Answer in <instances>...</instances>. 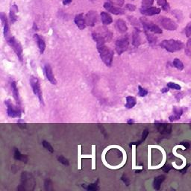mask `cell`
<instances>
[{"mask_svg": "<svg viewBox=\"0 0 191 191\" xmlns=\"http://www.w3.org/2000/svg\"><path fill=\"white\" fill-rule=\"evenodd\" d=\"M129 21L132 23V24L133 25H136V26H138V24H137V20L135 19V17H129Z\"/></svg>", "mask_w": 191, "mask_h": 191, "instance_id": "cell-41", "label": "cell"}, {"mask_svg": "<svg viewBox=\"0 0 191 191\" xmlns=\"http://www.w3.org/2000/svg\"><path fill=\"white\" fill-rule=\"evenodd\" d=\"M101 19H102V24L105 25V26H108V25L111 24L113 23L112 17L107 12H102L101 13Z\"/></svg>", "mask_w": 191, "mask_h": 191, "instance_id": "cell-21", "label": "cell"}, {"mask_svg": "<svg viewBox=\"0 0 191 191\" xmlns=\"http://www.w3.org/2000/svg\"><path fill=\"white\" fill-rule=\"evenodd\" d=\"M164 179H165V176H158L154 178V181H153V187H154V189H155L156 190H160L161 185Z\"/></svg>", "mask_w": 191, "mask_h": 191, "instance_id": "cell-23", "label": "cell"}, {"mask_svg": "<svg viewBox=\"0 0 191 191\" xmlns=\"http://www.w3.org/2000/svg\"><path fill=\"white\" fill-rule=\"evenodd\" d=\"M185 34L187 37H191V23H189L185 28Z\"/></svg>", "mask_w": 191, "mask_h": 191, "instance_id": "cell-37", "label": "cell"}, {"mask_svg": "<svg viewBox=\"0 0 191 191\" xmlns=\"http://www.w3.org/2000/svg\"><path fill=\"white\" fill-rule=\"evenodd\" d=\"M97 20L98 15L95 11H90L85 16V22H86V25L88 26H91V27L94 26Z\"/></svg>", "mask_w": 191, "mask_h": 191, "instance_id": "cell-10", "label": "cell"}, {"mask_svg": "<svg viewBox=\"0 0 191 191\" xmlns=\"http://www.w3.org/2000/svg\"><path fill=\"white\" fill-rule=\"evenodd\" d=\"M167 87H169L170 89L176 90V91H180V90L181 89V88L180 85H178L176 83H173V82H169V83L167 84Z\"/></svg>", "mask_w": 191, "mask_h": 191, "instance_id": "cell-33", "label": "cell"}, {"mask_svg": "<svg viewBox=\"0 0 191 191\" xmlns=\"http://www.w3.org/2000/svg\"><path fill=\"white\" fill-rule=\"evenodd\" d=\"M157 3L160 6H161L163 10L164 11H168L170 9V6H169L168 2H167V0H157Z\"/></svg>", "mask_w": 191, "mask_h": 191, "instance_id": "cell-29", "label": "cell"}, {"mask_svg": "<svg viewBox=\"0 0 191 191\" xmlns=\"http://www.w3.org/2000/svg\"><path fill=\"white\" fill-rule=\"evenodd\" d=\"M148 91L145 88H142L141 86H138V95L140 96V97H144L148 94Z\"/></svg>", "mask_w": 191, "mask_h": 191, "instance_id": "cell-31", "label": "cell"}, {"mask_svg": "<svg viewBox=\"0 0 191 191\" xmlns=\"http://www.w3.org/2000/svg\"><path fill=\"white\" fill-rule=\"evenodd\" d=\"M161 12V9L155 7H149V8H140V13L144 16H154L156 14H159Z\"/></svg>", "mask_w": 191, "mask_h": 191, "instance_id": "cell-14", "label": "cell"}, {"mask_svg": "<svg viewBox=\"0 0 191 191\" xmlns=\"http://www.w3.org/2000/svg\"><path fill=\"white\" fill-rule=\"evenodd\" d=\"M126 9H128L130 11H135L136 10V6L135 5H132V4H127L126 5Z\"/></svg>", "mask_w": 191, "mask_h": 191, "instance_id": "cell-38", "label": "cell"}, {"mask_svg": "<svg viewBox=\"0 0 191 191\" xmlns=\"http://www.w3.org/2000/svg\"><path fill=\"white\" fill-rule=\"evenodd\" d=\"M96 47H97V50L99 53V56H100L101 59L103 61L104 64L107 67H110L112 65V62H113V50L105 46V43L96 44Z\"/></svg>", "mask_w": 191, "mask_h": 191, "instance_id": "cell-1", "label": "cell"}, {"mask_svg": "<svg viewBox=\"0 0 191 191\" xmlns=\"http://www.w3.org/2000/svg\"><path fill=\"white\" fill-rule=\"evenodd\" d=\"M159 23L164 29L168 30V31H175L178 28V25L168 17H161L159 18Z\"/></svg>", "mask_w": 191, "mask_h": 191, "instance_id": "cell-8", "label": "cell"}, {"mask_svg": "<svg viewBox=\"0 0 191 191\" xmlns=\"http://www.w3.org/2000/svg\"><path fill=\"white\" fill-rule=\"evenodd\" d=\"M160 46L170 53H175V52L180 51L184 48V43L181 40H173V39L164 40L161 43Z\"/></svg>", "mask_w": 191, "mask_h": 191, "instance_id": "cell-2", "label": "cell"}, {"mask_svg": "<svg viewBox=\"0 0 191 191\" xmlns=\"http://www.w3.org/2000/svg\"><path fill=\"white\" fill-rule=\"evenodd\" d=\"M43 71H44V74H45L46 78H47L49 81L53 85H56L57 84V81L55 78V75L53 72V69H52L51 66L49 64H46L44 65L43 67Z\"/></svg>", "mask_w": 191, "mask_h": 191, "instance_id": "cell-11", "label": "cell"}, {"mask_svg": "<svg viewBox=\"0 0 191 191\" xmlns=\"http://www.w3.org/2000/svg\"><path fill=\"white\" fill-rule=\"evenodd\" d=\"M18 12V8L16 5H14L11 6L10 10V20L11 24H14L16 21L17 20V13Z\"/></svg>", "mask_w": 191, "mask_h": 191, "instance_id": "cell-22", "label": "cell"}, {"mask_svg": "<svg viewBox=\"0 0 191 191\" xmlns=\"http://www.w3.org/2000/svg\"><path fill=\"white\" fill-rule=\"evenodd\" d=\"M0 18H1V21H2V27H3V34H4V37L5 38H7L9 36H11L10 32V27H9V24H8V20L7 17L3 12H2L1 14H0Z\"/></svg>", "mask_w": 191, "mask_h": 191, "instance_id": "cell-12", "label": "cell"}, {"mask_svg": "<svg viewBox=\"0 0 191 191\" xmlns=\"http://www.w3.org/2000/svg\"><path fill=\"white\" fill-rule=\"evenodd\" d=\"M104 8L110 13L114 14V15H123L124 14V11L122 8L118 7H115L111 3L105 2L104 4Z\"/></svg>", "mask_w": 191, "mask_h": 191, "instance_id": "cell-13", "label": "cell"}, {"mask_svg": "<svg viewBox=\"0 0 191 191\" xmlns=\"http://www.w3.org/2000/svg\"><path fill=\"white\" fill-rule=\"evenodd\" d=\"M42 144H43V147L45 148L46 149H47L49 151H50L51 153L54 152V149H53V146H51V144H50L48 141H46V140H43V141L42 142Z\"/></svg>", "mask_w": 191, "mask_h": 191, "instance_id": "cell-30", "label": "cell"}, {"mask_svg": "<svg viewBox=\"0 0 191 191\" xmlns=\"http://www.w3.org/2000/svg\"><path fill=\"white\" fill-rule=\"evenodd\" d=\"M58 161L60 163H61L65 166H68L69 164L68 159H67L65 157H64V156H59V157L58 158Z\"/></svg>", "mask_w": 191, "mask_h": 191, "instance_id": "cell-35", "label": "cell"}, {"mask_svg": "<svg viewBox=\"0 0 191 191\" xmlns=\"http://www.w3.org/2000/svg\"><path fill=\"white\" fill-rule=\"evenodd\" d=\"M6 41H7L8 44L12 48V49L14 50V52L15 53V54L17 55V58L20 60V61L23 62V46L20 44V43L19 42L14 36H9L8 37L5 38Z\"/></svg>", "mask_w": 191, "mask_h": 191, "instance_id": "cell-3", "label": "cell"}, {"mask_svg": "<svg viewBox=\"0 0 191 191\" xmlns=\"http://www.w3.org/2000/svg\"><path fill=\"white\" fill-rule=\"evenodd\" d=\"M154 0H143L142 1V8H149L152 5Z\"/></svg>", "mask_w": 191, "mask_h": 191, "instance_id": "cell-32", "label": "cell"}, {"mask_svg": "<svg viewBox=\"0 0 191 191\" xmlns=\"http://www.w3.org/2000/svg\"><path fill=\"white\" fill-rule=\"evenodd\" d=\"M190 129H191V126H190Z\"/></svg>", "mask_w": 191, "mask_h": 191, "instance_id": "cell-48", "label": "cell"}, {"mask_svg": "<svg viewBox=\"0 0 191 191\" xmlns=\"http://www.w3.org/2000/svg\"><path fill=\"white\" fill-rule=\"evenodd\" d=\"M173 66L176 67V69H178V70H183L184 68V64L180 61L178 58H175L174 61H173Z\"/></svg>", "mask_w": 191, "mask_h": 191, "instance_id": "cell-28", "label": "cell"}, {"mask_svg": "<svg viewBox=\"0 0 191 191\" xmlns=\"http://www.w3.org/2000/svg\"><path fill=\"white\" fill-rule=\"evenodd\" d=\"M141 43L140 38V31L138 28H135L132 34V44L135 47H139Z\"/></svg>", "mask_w": 191, "mask_h": 191, "instance_id": "cell-20", "label": "cell"}, {"mask_svg": "<svg viewBox=\"0 0 191 191\" xmlns=\"http://www.w3.org/2000/svg\"><path fill=\"white\" fill-rule=\"evenodd\" d=\"M82 187L88 191H96V190H99V187L97 184V183L88 184V185H87V186H84V184H83V185H82Z\"/></svg>", "mask_w": 191, "mask_h": 191, "instance_id": "cell-27", "label": "cell"}, {"mask_svg": "<svg viewBox=\"0 0 191 191\" xmlns=\"http://www.w3.org/2000/svg\"><path fill=\"white\" fill-rule=\"evenodd\" d=\"M11 86L12 94H13L14 99H15L16 102H17V105H18L19 107H20V105H21V100H20V94H19L17 82H16L15 81H12L11 83Z\"/></svg>", "mask_w": 191, "mask_h": 191, "instance_id": "cell-16", "label": "cell"}, {"mask_svg": "<svg viewBox=\"0 0 191 191\" xmlns=\"http://www.w3.org/2000/svg\"><path fill=\"white\" fill-rule=\"evenodd\" d=\"M137 104V99L135 97H133V96H127L126 97V103L125 105L126 108L128 109H132V108L136 105Z\"/></svg>", "mask_w": 191, "mask_h": 191, "instance_id": "cell-25", "label": "cell"}, {"mask_svg": "<svg viewBox=\"0 0 191 191\" xmlns=\"http://www.w3.org/2000/svg\"><path fill=\"white\" fill-rule=\"evenodd\" d=\"M154 123L156 124L158 131L162 135H169L172 132V126L167 123L161 122V121H155Z\"/></svg>", "mask_w": 191, "mask_h": 191, "instance_id": "cell-9", "label": "cell"}, {"mask_svg": "<svg viewBox=\"0 0 191 191\" xmlns=\"http://www.w3.org/2000/svg\"><path fill=\"white\" fill-rule=\"evenodd\" d=\"M14 158L15 160L17 161H20L22 162H26L28 161V157L26 155L21 154L20 151L17 149H14Z\"/></svg>", "mask_w": 191, "mask_h": 191, "instance_id": "cell-24", "label": "cell"}, {"mask_svg": "<svg viewBox=\"0 0 191 191\" xmlns=\"http://www.w3.org/2000/svg\"><path fill=\"white\" fill-rule=\"evenodd\" d=\"M185 53L187 56L191 57V38L187 43V47L185 49Z\"/></svg>", "mask_w": 191, "mask_h": 191, "instance_id": "cell-34", "label": "cell"}, {"mask_svg": "<svg viewBox=\"0 0 191 191\" xmlns=\"http://www.w3.org/2000/svg\"><path fill=\"white\" fill-rule=\"evenodd\" d=\"M145 34H146V38H147V40L149 41V43L150 44H155L156 42H157V37L154 35H153L152 34H151L150 31H145Z\"/></svg>", "mask_w": 191, "mask_h": 191, "instance_id": "cell-26", "label": "cell"}, {"mask_svg": "<svg viewBox=\"0 0 191 191\" xmlns=\"http://www.w3.org/2000/svg\"><path fill=\"white\" fill-rule=\"evenodd\" d=\"M6 107H7V114L9 117L17 118L20 117L22 115V110L20 107L18 105H14L10 99H7L5 101Z\"/></svg>", "mask_w": 191, "mask_h": 191, "instance_id": "cell-5", "label": "cell"}, {"mask_svg": "<svg viewBox=\"0 0 191 191\" xmlns=\"http://www.w3.org/2000/svg\"><path fill=\"white\" fill-rule=\"evenodd\" d=\"M148 135H149V132H148L147 129H145L143 132V135H142V139L140 140V142H141V143H143V141H145V140H146V137H147Z\"/></svg>", "mask_w": 191, "mask_h": 191, "instance_id": "cell-39", "label": "cell"}, {"mask_svg": "<svg viewBox=\"0 0 191 191\" xmlns=\"http://www.w3.org/2000/svg\"><path fill=\"white\" fill-rule=\"evenodd\" d=\"M121 179H122V181H124V183H125V184H126V186H129V180H128V178L126 177V176H123V177L121 178Z\"/></svg>", "mask_w": 191, "mask_h": 191, "instance_id": "cell-42", "label": "cell"}, {"mask_svg": "<svg viewBox=\"0 0 191 191\" xmlns=\"http://www.w3.org/2000/svg\"><path fill=\"white\" fill-rule=\"evenodd\" d=\"M135 123V120H134V119H129V120L127 121L128 124H132V123Z\"/></svg>", "mask_w": 191, "mask_h": 191, "instance_id": "cell-47", "label": "cell"}, {"mask_svg": "<svg viewBox=\"0 0 191 191\" xmlns=\"http://www.w3.org/2000/svg\"><path fill=\"white\" fill-rule=\"evenodd\" d=\"M189 167H190V164H188V165L186 166V167H184V168L183 169V170H180V172H181V173H183V174H184V173H186V172H187V168H188Z\"/></svg>", "mask_w": 191, "mask_h": 191, "instance_id": "cell-44", "label": "cell"}, {"mask_svg": "<svg viewBox=\"0 0 191 191\" xmlns=\"http://www.w3.org/2000/svg\"><path fill=\"white\" fill-rule=\"evenodd\" d=\"M129 40L127 37H121L118 39L115 43V48H116V53L119 55L123 54L129 49Z\"/></svg>", "mask_w": 191, "mask_h": 191, "instance_id": "cell-7", "label": "cell"}, {"mask_svg": "<svg viewBox=\"0 0 191 191\" xmlns=\"http://www.w3.org/2000/svg\"><path fill=\"white\" fill-rule=\"evenodd\" d=\"M115 28L121 34L126 33L128 31V26L126 25V22L122 19H119L115 23Z\"/></svg>", "mask_w": 191, "mask_h": 191, "instance_id": "cell-19", "label": "cell"}, {"mask_svg": "<svg viewBox=\"0 0 191 191\" xmlns=\"http://www.w3.org/2000/svg\"><path fill=\"white\" fill-rule=\"evenodd\" d=\"M140 22L143 24V28L145 31H150V32L154 33V34H162L161 28L152 23L151 21L146 20L144 17H141L140 18Z\"/></svg>", "mask_w": 191, "mask_h": 191, "instance_id": "cell-6", "label": "cell"}, {"mask_svg": "<svg viewBox=\"0 0 191 191\" xmlns=\"http://www.w3.org/2000/svg\"><path fill=\"white\" fill-rule=\"evenodd\" d=\"M74 22H75L77 27L81 30L84 29L87 26L86 22H85V18H84L83 13L77 14L75 17V19H74Z\"/></svg>", "mask_w": 191, "mask_h": 191, "instance_id": "cell-17", "label": "cell"}, {"mask_svg": "<svg viewBox=\"0 0 191 191\" xmlns=\"http://www.w3.org/2000/svg\"><path fill=\"white\" fill-rule=\"evenodd\" d=\"M181 144L184 146L186 149H188L189 147H190V144H189V143H187V142H182V143H181Z\"/></svg>", "mask_w": 191, "mask_h": 191, "instance_id": "cell-43", "label": "cell"}, {"mask_svg": "<svg viewBox=\"0 0 191 191\" xmlns=\"http://www.w3.org/2000/svg\"><path fill=\"white\" fill-rule=\"evenodd\" d=\"M172 167L170 165H168V164H166V165H164V167H162V170H163L164 172H165V173H169V171H170Z\"/></svg>", "mask_w": 191, "mask_h": 191, "instance_id": "cell-40", "label": "cell"}, {"mask_svg": "<svg viewBox=\"0 0 191 191\" xmlns=\"http://www.w3.org/2000/svg\"><path fill=\"white\" fill-rule=\"evenodd\" d=\"M183 113H184L183 108H178V107H174L173 110V114L169 116V120L170 122H174L176 120H178V119H181V116H182Z\"/></svg>", "mask_w": 191, "mask_h": 191, "instance_id": "cell-15", "label": "cell"}, {"mask_svg": "<svg viewBox=\"0 0 191 191\" xmlns=\"http://www.w3.org/2000/svg\"><path fill=\"white\" fill-rule=\"evenodd\" d=\"M169 89H170V88H169V87H167V88H162V89L161 90V93H163V94H165V93L168 92Z\"/></svg>", "mask_w": 191, "mask_h": 191, "instance_id": "cell-45", "label": "cell"}, {"mask_svg": "<svg viewBox=\"0 0 191 191\" xmlns=\"http://www.w3.org/2000/svg\"><path fill=\"white\" fill-rule=\"evenodd\" d=\"M72 0H63V4L64 5H69V3H71Z\"/></svg>", "mask_w": 191, "mask_h": 191, "instance_id": "cell-46", "label": "cell"}, {"mask_svg": "<svg viewBox=\"0 0 191 191\" xmlns=\"http://www.w3.org/2000/svg\"><path fill=\"white\" fill-rule=\"evenodd\" d=\"M29 82H30V85H31V89H32L34 95L38 98L40 104L44 105L42 90H41L40 84V81H39L38 78H37V77L31 76V78H30Z\"/></svg>", "mask_w": 191, "mask_h": 191, "instance_id": "cell-4", "label": "cell"}, {"mask_svg": "<svg viewBox=\"0 0 191 191\" xmlns=\"http://www.w3.org/2000/svg\"><path fill=\"white\" fill-rule=\"evenodd\" d=\"M34 39H35L36 43H37V46H38L39 50H40V54H43L44 51H45V49H46L45 40H44V39L40 35H39V34H34Z\"/></svg>", "mask_w": 191, "mask_h": 191, "instance_id": "cell-18", "label": "cell"}, {"mask_svg": "<svg viewBox=\"0 0 191 191\" xmlns=\"http://www.w3.org/2000/svg\"><path fill=\"white\" fill-rule=\"evenodd\" d=\"M108 1L111 4L116 5L117 6H123L125 2V0H108Z\"/></svg>", "mask_w": 191, "mask_h": 191, "instance_id": "cell-36", "label": "cell"}]
</instances>
